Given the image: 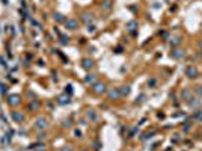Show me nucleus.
I'll return each instance as SVG.
<instances>
[{
	"label": "nucleus",
	"mask_w": 202,
	"mask_h": 151,
	"mask_svg": "<svg viewBox=\"0 0 202 151\" xmlns=\"http://www.w3.org/2000/svg\"><path fill=\"white\" fill-rule=\"evenodd\" d=\"M92 89H93V92L95 94H106L107 92V88H106V83L103 82H97L95 85H92Z\"/></svg>",
	"instance_id": "obj_1"
},
{
	"label": "nucleus",
	"mask_w": 202,
	"mask_h": 151,
	"mask_svg": "<svg viewBox=\"0 0 202 151\" xmlns=\"http://www.w3.org/2000/svg\"><path fill=\"white\" fill-rule=\"evenodd\" d=\"M184 73H186V76L188 77V79H196L198 76H199V71H198V68H194V67H187L186 70H184Z\"/></svg>",
	"instance_id": "obj_2"
},
{
	"label": "nucleus",
	"mask_w": 202,
	"mask_h": 151,
	"mask_svg": "<svg viewBox=\"0 0 202 151\" xmlns=\"http://www.w3.org/2000/svg\"><path fill=\"white\" fill-rule=\"evenodd\" d=\"M184 56H186V50H183V49H173L172 50V57L177 59V61L183 59Z\"/></svg>",
	"instance_id": "obj_3"
},
{
	"label": "nucleus",
	"mask_w": 202,
	"mask_h": 151,
	"mask_svg": "<svg viewBox=\"0 0 202 151\" xmlns=\"http://www.w3.org/2000/svg\"><path fill=\"white\" fill-rule=\"evenodd\" d=\"M65 26H66L70 30H74V29L78 27V21H77L76 18H68V20L65 21Z\"/></svg>",
	"instance_id": "obj_4"
},
{
	"label": "nucleus",
	"mask_w": 202,
	"mask_h": 151,
	"mask_svg": "<svg viewBox=\"0 0 202 151\" xmlns=\"http://www.w3.org/2000/svg\"><path fill=\"white\" fill-rule=\"evenodd\" d=\"M181 98H183L184 101L188 103V101H190L192 98H193V92H192L190 89H187V88H186V89H183V92H181Z\"/></svg>",
	"instance_id": "obj_5"
},
{
	"label": "nucleus",
	"mask_w": 202,
	"mask_h": 151,
	"mask_svg": "<svg viewBox=\"0 0 202 151\" xmlns=\"http://www.w3.org/2000/svg\"><path fill=\"white\" fill-rule=\"evenodd\" d=\"M107 95H109L110 100H118V98L121 97V92H119L118 88H113V89H110L109 92H107Z\"/></svg>",
	"instance_id": "obj_6"
},
{
	"label": "nucleus",
	"mask_w": 202,
	"mask_h": 151,
	"mask_svg": "<svg viewBox=\"0 0 202 151\" xmlns=\"http://www.w3.org/2000/svg\"><path fill=\"white\" fill-rule=\"evenodd\" d=\"M35 127H36L38 130H45V128H47V121L44 120V118H39V120H36Z\"/></svg>",
	"instance_id": "obj_7"
},
{
	"label": "nucleus",
	"mask_w": 202,
	"mask_h": 151,
	"mask_svg": "<svg viewBox=\"0 0 202 151\" xmlns=\"http://www.w3.org/2000/svg\"><path fill=\"white\" fill-rule=\"evenodd\" d=\"M85 83H87V85H95L97 83V74H87L85 77Z\"/></svg>",
	"instance_id": "obj_8"
},
{
	"label": "nucleus",
	"mask_w": 202,
	"mask_h": 151,
	"mask_svg": "<svg viewBox=\"0 0 202 151\" xmlns=\"http://www.w3.org/2000/svg\"><path fill=\"white\" fill-rule=\"evenodd\" d=\"M188 106H190L192 109H198V107L201 106V98H199V97H198V98H194V97H193L192 100L188 101Z\"/></svg>",
	"instance_id": "obj_9"
},
{
	"label": "nucleus",
	"mask_w": 202,
	"mask_h": 151,
	"mask_svg": "<svg viewBox=\"0 0 202 151\" xmlns=\"http://www.w3.org/2000/svg\"><path fill=\"white\" fill-rule=\"evenodd\" d=\"M82 65H83L85 70H91V68H93V61L92 59H83Z\"/></svg>",
	"instance_id": "obj_10"
},
{
	"label": "nucleus",
	"mask_w": 202,
	"mask_h": 151,
	"mask_svg": "<svg viewBox=\"0 0 202 151\" xmlns=\"http://www.w3.org/2000/svg\"><path fill=\"white\" fill-rule=\"evenodd\" d=\"M119 92H121V97H127V95H130V92H131L130 85H125V86H122V88L119 89Z\"/></svg>",
	"instance_id": "obj_11"
},
{
	"label": "nucleus",
	"mask_w": 202,
	"mask_h": 151,
	"mask_svg": "<svg viewBox=\"0 0 202 151\" xmlns=\"http://www.w3.org/2000/svg\"><path fill=\"white\" fill-rule=\"evenodd\" d=\"M112 8V0H104L103 3H101V9L103 11H109Z\"/></svg>",
	"instance_id": "obj_12"
},
{
	"label": "nucleus",
	"mask_w": 202,
	"mask_h": 151,
	"mask_svg": "<svg viewBox=\"0 0 202 151\" xmlns=\"http://www.w3.org/2000/svg\"><path fill=\"white\" fill-rule=\"evenodd\" d=\"M82 20H83L86 24H89V23L93 21V17H92V14H83V15H82Z\"/></svg>",
	"instance_id": "obj_13"
},
{
	"label": "nucleus",
	"mask_w": 202,
	"mask_h": 151,
	"mask_svg": "<svg viewBox=\"0 0 202 151\" xmlns=\"http://www.w3.org/2000/svg\"><path fill=\"white\" fill-rule=\"evenodd\" d=\"M137 29V21H130L128 24H127V30L128 32H134Z\"/></svg>",
	"instance_id": "obj_14"
},
{
	"label": "nucleus",
	"mask_w": 202,
	"mask_h": 151,
	"mask_svg": "<svg viewBox=\"0 0 202 151\" xmlns=\"http://www.w3.org/2000/svg\"><path fill=\"white\" fill-rule=\"evenodd\" d=\"M20 103V97L18 95H11L9 97V104L11 106H15V104H18Z\"/></svg>",
	"instance_id": "obj_15"
},
{
	"label": "nucleus",
	"mask_w": 202,
	"mask_h": 151,
	"mask_svg": "<svg viewBox=\"0 0 202 151\" xmlns=\"http://www.w3.org/2000/svg\"><path fill=\"white\" fill-rule=\"evenodd\" d=\"M57 101H59V104H68L70 103V97L68 95H60L57 98Z\"/></svg>",
	"instance_id": "obj_16"
},
{
	"label": "nucleus",
	"mask_w": 202,
	"mask_h": 151,
	"mask_svg": "<svg viewBox=\"0 0 202 151\" xmlns=\"http://www.w3.org/2000/svg\"><path fill=\"white\" fill-rule=\"evenodd\" d=\"M12 118H14V121H17V122H21L24 120V116L18 112H12Z\"/></svg>",
	"instance_id": "obj_17"
},
{
	"label": "nucleus",
	"mask_w": 202,
	"mask_h": 151,
	"mask_svg": "<svg viewBox=\"0 0 202 151\" xmlns=\"http://www.w3.org/2000/svg\"><path fill=\"white\" fill-rule=\"evenodd\" d=\"M53 17H55V20H56L57 23H65V21H66V20H65V17H63L62 14H59V12H56V14L53 15Z\"/></svg>",
	"instance_id": "obj_18"
},
{
	"label": "nucleus",
	"mask_w": 202,
	"mask_h": 151,
	"mask_svg": "<svg viewBox=\"0 0 202 151\" xmlns=\"http://www.w3.org/2000/svg\"><path fill=\"white\" fill-rule=\"evenodd\" d=\"M193 118H194V120H202V110L201 109H194Z\"/></svg>",
	"instance_id": "obj_19"
},
{
	"label": "nucleus",
	"mask_w": 202,
	"mask_h": 151,
	"mask_svg": "<svg viewBox=\"0 0 202 151\" xmlns=\"http://www.w3.org/2000/svg\"><path fill=\"white\" fill-rule=\"evenodd\" d=\"M179 44H181V38H173L172 41H171V45H172L173 49L177 47V45H179Z\"/></svg>",
	"instance_id": "obj_20"
},
{
	"label": "nucleus",
	"mask_w": 202,
	"mask_h": 151,
	"mask_svg": "<svg viewBox=\"0 0 202 151\" xmlns=\"http://www.w3.org/2000/svg\"><path fill=\"white\" fill-rule=\"evenodd\" d=\"M87 118H89V120H92V121H95V120H97V113L93 112V110H89V112H87Z\"/></svg>",
	"instance_id": "obj_21"
},
{
	"label": "nucleus",
	"mask_w": 202,
	"mask_h": 151,
	"mask_svg": "<svg viewBox=\"0 0 202 151\" xmlns=\"http://www.w3.org/2000/svg\"><path fill=\"white\" fill-rule=\"evenodd\" d=\"M194 94H196L198 97H202V86L199 85V86H194Z\"/></svg>",
	"instance_id": "obj_22"
},
{
	"label": "nucleus",
	"mask_w": 202,
	"mask_h": 151,
	"mask_svg": "<svg viewBox=\"0 0 202 151\" xmlns=\"http://www.w3.org/2000/svg\"><path fill=\"white\" fill-rule=\"evenodd\" d=\"M87 32H91V33H92V32H95V26H93V24H87Z\"/></svg>",
	"instance_id": "obj_23"
},
{
	"label": "nucleus",
	"mask_w": 202,
	"mask_h": 151,
	"mask_svg": "<svg viewBox=\"0 0 202 151\" xmlns=\"http://www.w3.org/2000/svg\"><path fill=\"white\" fill-rule=\"evenodd\" d=\"M149 137H152V133H146V135L142 137V139H143V141H146V139H149Z\"/></svg>",
	"instance_id": "obj_24"
},
{
	"label": "nucleus",
	"mask_w": 202,
	"mask_h": 151,
	"mask_svg": "<svg viewBox=\"0 0 202 151\" xmlns=\"http://www.w3.org/2000/svg\"><path fill=\"white\" fill-rule=\"evenodd\" d=\"M60 42H62V44H66V42H68V38H66V36H62V38H60Z\"/></svg>",
	"instance_id": "obj_25"
},
{
	"label": "nucleus",
	"mask_w": 202,
	"mask_h": 151,
	"mask_svg": "<svg viewBox=\"0 0 202 151\" xmlns=\"http://www.w3.org/2000/svg\"><path fill=\"white\" fill-rule=\"evenodd\" d=\"M156 83H157V80H154V79H152V80H149V82H148V85H149V86H156Z\"/></svg>",
	"instance_id": "obj_26"
},
{
	"label": "nucleus",
	"mask_w": 202,
	"mask_h": 151,
	"mask_svg": "<svg viewBox=\"0 0 202 151\" xmlns=\"http://www.w3.org/2000/svg\"><path fill=\"white\" fill-rule=\"evenodd\" d=\"M192 128V126H190V122H187V126H184V132H188V130Z\"/></svg>",
	"instance_id": "obj_27"
},
{
	"label": "nucleus",
	"mask_w": 202,
	"mask_h": 151,
	"mask_svg": "<svg viewBox=\"0 0 202 151\" xmlns=\"http://www.w3.org/2000/svg\"><path fill=\"white\" fill-rule=\"evenodd\" d=\"M145 98H146V97H145V95L142 94V95L139 97V100H137V101H139V103H143V101H145Z\"/></svg>",
	"instance_id": "obj_28"
},
{
	"label": "nucleus",
	"mask_w": 202,
	"mask_h": 151,
	"mask_svg": "<svg viewBox=\"0 0 202 151\" xmlns=\"http://www.w3.org/2000/svg\"><path fill=\"white\" fill-rule=\"evenodd\" d=\"M62 151H72V148H71V147H63Z\"/></svg>",
	"instance_id": "obj_29"
},
{
	"label": "nucleus",
	"mask_w": 202,
	"mask_h": 151,
	"mask_svg": "<svg viewBox=\"0 0 202 151\" xmlns=\"http://www.w3.org/2000/svg\"><path fill=\"white\" fill-rule=\"evenodd\" d=\"M0 88H2V92H6V86H3V85H0Z\"/></svg>",
	"instance_id": "obj_30"
},
{
	"label": "nucleus",
	"mask_w": 202,
	"mask_h": 151,
	"mask_svg": "<svg viewBox=\"0 0 202 151\" xmlns=\"http://www.w3.org/2000/svg\"><path fill=\"white\" fill-rule=\"evenodd\" d=\"M199 47H201V51H202V39H201V42H199Z\"/></svg>",
	"instance_id": "obj_31"
},
{
	"label": "nucleus",
	"mask_w": 202,
	"mask_h": 151,
	"mask_svg": "<svg viewBox=\"0 0 202 151\" xmlns=\"http://www.w3.org/2000/svg\"><path fill=\"white\" fill-rule=\"evenodd\" d=\"M82 151H87V150H82Z\"/></svg>",
	"instance_id": "obj_32"
}]
</instances>
